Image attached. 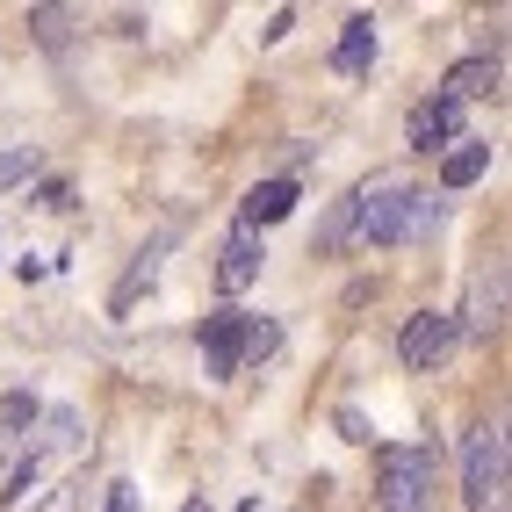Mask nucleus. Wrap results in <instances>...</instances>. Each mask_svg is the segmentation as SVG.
Returning <instances> with one entry per match:
<instances>
[{
  "mask_svg": "<svg viewBox=\"0 0 512 512\" xmlns=\"http://www.w3.org/2000/svg\"><path fill=\"white\" fill-rule=\"evenodd\" d=\"M238 347H246V311H210L202 318V368L231 383L238 375Z\"/></svg>",
  "mask_w": 512,
  "mask_h": 512,
  "instance_id": "7",
  "label": "nucleus"
},
{
  "mask_svg": "<svg viewBox=\"0 0 512 512\" xmlns=\"http://www.w3.org/2000/svg\"><path fill=\"white\" fill-rule=\"evenodd\" d=\"M44 210H73V188H65V181H44Z\"/></svg>",
  "mask_w": 512,
  "mask_h": 512,
  "instance_id": "20",
  "label": "nucleus"
},
{
  "mask_svg": "<svg viewBox=\"0 0 512 512\" xmlns=\"http://www.w3.org/2000/svg\"><path fill=\"white\" fill-rule=\"evenodd\" d=\"M159 253H166V238H159V246H152V253H138V267H130V275L116 282V296H109V311H116V318H123V311H130V303H138V296L152 289V282H159Z\"/></svg>",
  "mask_w": 512,
  "mask_h": 512,
  "instance_id": "15",
  "label": "nucleus"
},
{
  "mask_svg": "<svg viewBox=\"0 0 512 512\" xmlns=\"http://www.w3.org/2000/svg\"><path fill=\"white\" fill-rule=\"evenodd\" d=\"M433 505V448L375 455V512H426Z\"/></svg>",
  "mask_w": 512,
  "mask_h": 512,
  "instance_id": "1",
  "label": "nucleus"
},
{
  "mask_svg": "<svg viewBox=\"0 0 512 512\" xmlns=\"http://www.w3.org/2000/svg\"><path fill=\"white\" fill-rule=\"evenodd\" d=\"M238 512H275V505H260V498H246V505H238Z\"/></svg>",
  "mask_w": 512,
  "mask_h": 512,
  "instance_id": "22",
  "label": "nucleus"
},
{
  "mask_svg": "<svg viewBox=\"0 0 512 512\" xmlns=\"http://www.w3.org/2000/svg\"><path fill=\"white\" fill-rule=\"evenodd\" d=\"M440 217H448V202L412 188V202H404V231H397V246H419V238H433V231H440Z\"/></svg>",
  "mask_w": 512,
  "mask_h": 512,
  "instance_id": "14",
  "label": "nucleus"
},
{
  "mask_svg": "<svg viewBox=\"0 0 512 512\" xmlns=\"http://www.w3.org/2000/svg\"><path fill=\"white\" fill-rule=\"evenodd\" d=\"M275 347H282V325H267V318H246V347H238V368H246V361H267Z\"/></svg>",
  "mask_w": 512,
  "mask_h": 512,
  "instance_id": "16",
  "label": "nucleus"
},
{
  "mask_svg": "<svg viewBox=\"0 0 512 512\" xmlns=\"http://www.w3.org/2000/svg\"><path fill=\"white\" fill-rule=\"evenodd\" d=\"M484 174H491V145L484 138H455L440 152V188H476Z\"/></svg>",
  "mask_w": 512,
  "mask_h": 512,
  "instance_id": "10",
  "label": "nucleus"
},
{
  "mask_svg": "<svg viewBox=\"0 0 512 512\" xmlns=\"http://www.w3.org/2000/svg\"><path fill=\"white\" fill-rule=\"evenodd\" d=\"M101 512H138V484H130V476H116V484H109V505H101Z\"/></svg>",
  "mask_w": 512,
  "mask_h": 512,
  "instance_id": "18",
  "label": "nucleus"
},
{
  "mask_svg": "<svg viewBox=\"0 0 512 512\" xmlns=\"http://www.w3.org/2000/svg\"><path fill=\"white\" fill-rule=\"evenodd\" d=\"M339 433H347V440H354V448H368V440H375V433H368V419H361V412H339Z\"/></svg>",
  "mask_w": 512,
  "mask_h": 512,
  "instance_id": "19",
  "label": "nucleus"
},
{
  "mask_svg": "<svg viewBox=\"0 0 512 512\" xmlns=\"http://www.w3.org/2000/svg\"><path fill=\"white\" fill-rule=\"evenodd\" d=\"M397 354H404V368H412V375H433L440 361L455 354V318H448V311H412V318H404V332H397Z\"/></svg>",
  "mask_w": 512,
  "mask_h": 512,
  "instance_id": "4",
  "label": "nucleus"
},
{
  "mask_svg": "<svg viewBox=\"0 0 512 512\" xmlns=\"http://www.w3.org/2000/svg\"><path fill=\"white\" fill-rule=\"evenodd\" d=\"M296 210V181H260L253 195H246V210H238V224L246 231H267V224H282Z\"/></svg>",
  "mask_w": 512,
  "mask_h": 512,
  "instance_id": "11",
  "label": "nucleus"
},
{
  "mask_svg": "<svg viewBox=\"0 0 512 512\" xmlns=\"http://www.w3.org/2000/svg\"><path fill=\"white\" fill-rule=\"evenodd\" d=\"M404 202H412V188H404V181H390V174L361 181V210H354V231L368 238V246H397V231H404Z\"/></svg>",
  "mask_w": 512,
  "mask_h": 512,
  "instance_id": "3",
  "label": "nucleus"
},
{
  "mask_svg": "<svg viewBox=\"0 0 512 512\" xmlns=\"http://www.w3.org/2000/svg\"><path fill=\"white\" fill-rule=\"evenodd\" d=\"M455 138H462V109L448 94H433V101H419V109L404 116V145L412 152H448Z\"/></svg>",
  "mask_w": 512,
  "mask_h": 512,
  "instance_id": "5",
  "label": "nucleus"
},
{
  "mask_svg": "<svg viewBox=\"0 0 512 512\" xmlns=\"http://www.w3.org/2000/svg\"><path fill=\"white\" fill-rule=\"evenodd\" d=\"M498 325H505V260H491V267L469 275V311L455 318V339L462 332H498Z\"/></svg>",
  "mask_w": 512,
  "mask_h": 512,
  "instance_id": "6",
  "label": "nucleus"
},
{
  "mask_svg": "<svg viewBox=\"0 0 512 512\" xmlns=\"http://www.w3.org/2000/svg\"><path fill=\"white\" fill-rule=\"evenodd\" d=\"M29 174H37V152H0V188H15Z\"/></svg>",
  "mask_w": 512,
  "mask_h": 512,
  "instance_id": "17",
  "label": "nucleus"
},
{
  "mask_svg": "<svg viewBox=\"0 0 512 512\" xmlns=\"http://www.w3.org/2000/svg\"><path fill=\"white\" fill-rule=\"evenodd\" d=\"M368 65H375V15H354V22H347V37H339V51H332V73L361 80Z\"/></svg>",
  "mask_w": 512,
  "mask_h": 512,
  "instance_id": "12",
  "label": "nucleus"
},
{
  "mask_svg": "<svg viewBox=\"0 0 512 512\" xmlns=\"http://www.w3.org/2000/svg\"><path fill=\"white\" fill-rule=\"evenodd\" d=\"M37 419H44V404L29 397V390H8V397H0V455H8V448H22Z\"/></svg>",
  "mask_w": 512,
  "mask_h": 512,
  "instance_id": "13",
  "label": "nucleus"
},
{
  "mask_svg": "<svg viewBox=\"0 0 512 512\" xmlns=\"http://www.w3.org/2000/svg\"><path fill=\"white\" fill-rule=\"evenodd\" d=\"M260 260H267V246H260V231H246V224H238V231L224 238V260H217V289H224V296H238V289H253V282H260Z\"/></svg>",
  "mask_w": 512,
  "mask_h": 512,
  "instance_id": "8",
  "label": "nucleus"
},
{
  "mask_svg": "<svg viewBox=\"0 0 512 512\" xmlns=\"http://www.w3.org/2000/svg\"><path fill=\"white\" fill-rule=\"evenodd\" d=\"M181 512H217V505H210V498H188V505H181Z\"/></svg>",
  "mask_w": 512,
  "mask_h": 512,
  "instance_id": "21",
  "label": "nucleus"
},
{
  "mask_svg": "<svg viewBox=\"0 0 512 512\" xmlns=\"http://www.w3.org/2000/svg\"><path fill=\"white\" fill-rule=\"evenodd\" d=\"M498 80H505V58H498V51H476V58H462L455 73H448V87H440V94L462 109V101H476V94H498Z\"/></svg>",
  "mask_w": 512,
  "mask_h": 512,
  "instance_id": "9",
  "label": "nucleus"
},
{
  "mask_svg": "<svg viewBox=\"0 0 512 512\" xmlns=\"http://www.w3.org/2000/svg\"><path fill=\"white\" fill-rule=\"evenodd\" d=\"M462 498H469V512L505 505V426H476L462 440Z\"/></svg>",
  "mask_w": 512,
  "mask_h": 512,
  "instance_id": "2",
  "label": "nucleus"
}]
</instances>
